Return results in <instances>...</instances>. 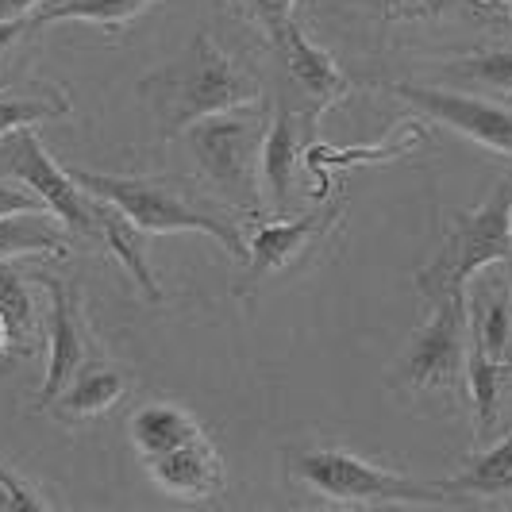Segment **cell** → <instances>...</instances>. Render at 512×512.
Listing matches in <instances>:
<instances>
[{"label":"cell","mask_w":512,"mask_h":512,"mask_svg":"<svg viewBox=\"0 0 512 512\" xmlns=\"http://www.w3.org/2000/svg\"><path fill=\"white\" fill-rule=\"evenodd\" d=\"M282 470L293 486L308 489L324 505H466L455 489L443 482H420L409 474H397L389 466L362 459L347 447L312 443V447H285Z\"/></svg>","instance_id":"obj_1"},{"label":"cell","mask_w":512,"mask_h":512,"mask_svg":"<svg viewBox=\"0 0 512 512\" xmlns=\"http://www.w3.org/2000/svg\"><path fill=\"white\" fill-rule=\"evenodd\" d=\"M143 93L154 97L166 135H181L193 120L262 101L255 74L243 70L208 31H201L189 43V54L178 66H170L166 74L147 77Z\"/></svg>","instance_id":"obj_2"},{"label":"cell","mask_w":512,"mask_h":512,"mask_svg":"<svg viewBox=\"0 0 512 512\" xmlns=\"http://www.w3.org/2000/svg\"><path fill=\"white\" fill-rule=\"evenodd\" d=\"M316 27H332L339 39H370L389 47L397 35L474 27H509L512 12L501 0H308Z\"/></svg>","instance_id":"obj_3"},{"label":"cell","mask_w":512,"mask_h":512,"mask_svg":"<svg viewBox=\"0 0 512 512\" xmlns=\"http://www.w3.org/2000/svg\"><path fill=\"white\" fill-rule=\"evenodd\" d=\"M74 178L89 193L112 201L139 231H147V235H162V231H201V235H212L239 266H247V255H251L247 235L220 212V205L201 201L181 181L116 178V174H97V170H74Z\"/></svg>","instance_id":"obj_4"},{"label":"cell","mask_w":512,"mask_h":512,"mask_svg":"<svg viewBox=\"0 0 512 512\" xmlns=\"http://www.w3.org/2000/svg\"><path fill=\"white\" fill-rule=\"evenodd\" d=\"M266 101L243 104L231 112H216L205 120H193L178 139L205 181L239 212L258 205V162H262V135H266Z\"/></svg>","instance_id":"obj_5"},{"label":"cell","mask_w":512,"mask_h":512,"mask_svg":"<svg viewBox=\"0 0 512 512\" xmlns=\"http://www.w3.org/2000/svg\"><path fill=\"white\" fill-rule=\"evenodd\" d=\"M505 262H512V178L497 181L493 193L474 212L455 216L451 235L443 239V251L412 278V285L424 301H436L466 293V285L482 270Z\"/></svg>","instance_id":"obj_6"},{"label":"cell","mask_w":512,"mask_h":512,"mask_svg":"<svg viewBox=\"0 0 512 512\" xmlns=\"http://www.w3.org/2000/svg\"><path fill=\"white\" fill-rule=\"evenodd\" d=\"M432 316L389 374V385L405 401H451L466 378V351H470V305L466 293L428 301Z\"/></svg>","instance_id":"obj_7"},{"label":"cell","mask_w":512,"mask_h":512,"mask_svg":"<svg viewBox=\"0 0 512 512\" xmlns=\"http://www.w3.org/2000/svg\"><path fill=\"white\" fill-rule=\"evenodd\" d=\"M0 174L24 181L27 189L51 208L54 220H62L81 239H101L97 216H93V193L54 162L43 139L31 128H20L8 139H0Z\"/></svg>","instance_id":"obj_8"},{"label":"cell","mask_w":512,"mask_h":512,"mask_svg":"<svg viewBox=\"0 0 512 512\" xmlns=\"http://www.w3.org/2000/svg\"><path fill=\"white\" fill-rule=\"evenodd\" d=\"M393 97L420 112V120H439L462 139L512 158V108L486 93L451 89V85H420V81H385Z\"/></svg>","instance_id":"obj_9"},{"label":"cell","mask_w":512,"mask_h":512,"mask_svg":"<svg viewBox=\"0 0 512 512\" xmlns=\"http://www.w3.org/2000/svg\"><path fill=\"white\" fill-rule=\"evenodd\" d=\"M343 224V208L324 205L301 212V216H278V220H262L255 228V235L247 239L251 255H247V282L239 285V293L255 289L266 278L282 274L289 262H297L301 255H308V247H316L324 235H332Z\"/></svg>","instance_id":"obj_10"},{"label":"cell","mask_w":512,"mask_h":512,"mask_svg":"<svg viewBox=\"0 0 512 512\" xmlns=\"http://www.w3.org/2000/svg\"><path fill=\"white\" fill-rule=\"evenodd\" d=\"M270 51L282 58L285 77L312 104V116H324L332 104L351 97V77L343 74L335 54L328 47H320L316 39H308V31L297 20H289L282 27V35L270 43Z\"/></svg>","instance_id":"obj_11"},{"label":"cell","mask_w":512,"mask_h":512,"mask_svg":"<svg viewBox=\"0 0 512 512\" xmlns=\"http://www.w3.org/2000/svg\"><path fill=\"white\" fill-rule=\"evenodd\" d=\"M43 289L51 293V355H47V378L39 389L35 409L47 412L54 405V397L70 385L81 362L89 359V335H85V320H81V301L77 289L62 278H39Z\"/></svg>","instance_id":"obj_12"},{"label":"cell","mask_w":512,"mask_h":512,"mask_svg":"<svg viewBox=\"0 0 512 512\" xmlns=\"http://www.w3.org/2000/svg\"><path fill=\"white\" fill-rule=\"evenodd\" d=\"M147 474L162 493L181 497V501H208L224 489V459L205 432H197L193 439L178 443L174 451L151 459Z\"/></svg>","instance_id":"obj_13"},{"label":"cell","mask_w":512,"mask_h":512,"mask_svg":"<svg viewBox=\"0 0 512 512\" xmlns=\"http://www.w3.org/2000/svg\"><path fill=\"white\" fill-rule=\"evenodd\" d=\"M316 139V116L312 112H289V108H274L266 135H262V162L258 174L270 193V201L278 212L289 208V193H293V178H297V162L301 151Z\"/></svg>","instance_id":"obj_14"},{"label":"cell","mask_w":512,"mask_h":512,"mask_svg":"<svg viewBox=\"0 0 512 512\" xmlns=\"http://www.w3.org/2000/svg\"><path fill=\"white\" fill-rule=\"evenodd\" d=\"M428 143V128L424 120H412L397 131L393 139H382V143H366V147H332V143H308L305 147V170L320 178V201L328 197V178L332 170H347V166H382V162H401V158H412L416 147Z\"/></svg>","instance_id":"obj_15"},{"label":"cell","mask_w":512,"mask_h":512,"mask_svg":"<svg viewBox=\"0 0 512 512\" xmlns=\"http://www.w3.org/2000/svg\"><path fill=\"white\" fill-rule=\"evenodd\" d=\"M131 385V374L128 370H120V366H112V362H81V370H77L70 385L54 397V405L47 412H54L62 424H74V420H93V416H101L108 412L124 393H128Z\"/></svg>","instance_id":"obj_16"},{"label":"cell","mask_w":512,"mask_h":512,"mask_svg":"<svg viewBox=\"0 0 512 512\" xmlns=\"http://www.w3.org/2000/svg\"><path fill=\"white\" fill-rule=\"evenodd\" d=\"M93 216H97V228H101V239L108 243V251L120 258V266L135 278L139 293H143L151 305H162L166 293H162L151 262H147V231L135 228L120 208L112 205V201H104V197H97V193H93Z\"/></svg>","instance_id":"obj_17"},{"label":"cell","mask_w":512,"mask_h":512,"mask_svg":"<svg viewBox=\"0 0 512 512\" xmlns=\"http://www.w3.org/2000/svg\"><path fill=\"white\" fill-rule=\"evenodd\" d=\"M154 4H162V0H47L27 24H31V35L54 24H93L120 35L135 20H143Z\"/></svg>","instance_id":"obj_18"},{"label":"cell","mask_w":512,"mask_h":512,"mask_svg":"<svg viewBox=\"0 0 512 512\" xmlns=\"http://www.w3.org/2000/svg\"><path fill=\"white\" fill-rule=\"evenodd\" d=\"M466 389H470V405L478 420V439H489L497 432V420L505 412V397L512 393V362L489 359L482 347L466 351Z\"/></svg>","instance_id":"obj_19"},{"label":"cell","mask_w":512,"mask_h":512,"mask_svg":"<svg viewBox=\"0 0 512 512\" xmlns=\"http://www.w3.org/2000/svg\"><path fill=\"white\" fill-rule=\"evenodd\" d=\"M197 432H205V428L174 401H147L131 412V443H135L143 462L174 451L178 443L193 439Z\"/></svg>","instance_id":"obj_20"},{"label":"cell","mask_w":512,"mask_h":512,"mask_svg":"<svg viewBox=\"0 0 512 512\" xmlns=\"http://www.w3.org/2000/svg\"><path fill=\"white\" fill-rule=\"evenodd\" d=\"M470 324H474V347H482L489 359L512 362V293L505 278H493L474 297L466 293Z\"/></svg>","instance_id":"obj_21"},{"label":"cell","mask_w":512,"mask_h":512,"mask_svg":"<svg viewBox=\"0 0 512 512\" xmlns=\"http://www.w3.org/2000/svg\"><path fill=\"white\" fill-rule=\"evenodd\" d=\"M70 239L66 224L47 220L39 212L20 216H0V262H20V258H66Z\"/></svg>","instance_id":"obj_22"},{"label":"cell","mask_w":512,"mask_h":512,"mask_svg":"<svg viewBox=\"0 0 512 512\" xmlns=\"http://www.w3.org/2000/svg\"><path fill=\"white\" fill-rule=\"evenodd\" d=\"M443 486L455 489L462 501H505V505H512V432L497 439L489 451L474 455L466 462V470Z\"/></svg>","instance_id":"obj_23"},{"label":"cell","mask_w":512,"mask_h":512,"mask_svg":"<svg viewBox=\"0 0 512 512\" xmlns=\"http://www.w3.org/2000/svg\"><path fill=\"white\" fill-rule=\"evenodd\" d=\"M439 77L470 85V93L486 97H512V47H486V51L459 54L439 66Z\"/></svg>","instance_id":"obj_24"},{"label":"cell","mask_w":512,"mask_h":512,"mask_svg":"<svg viewBox=\"0 0 512 512\" xmlns=\"http://www.w3.org/2000/svg\"><path fill=\"white\" fill-rule=\"evenodd\" d=\"M0 320L12 332V343H16L20 355L39 347V308H35V293H31L27 278L12 262H0Z\"/></svg>","instance_id":"obj_25"},{"label":"cell","mask_w":512,"mask_h":512,"mask_svg":"<svg viewBox=\"0 0 512 512\" xmlns=\"http://www.w3.org/2000/svg\"><path fill=\"white\" fill-rule=\"evenodd\" d=\"M70 112H74V101L66 89H43V93H20V97L0 93V139L31 124L70 120Z\"/></svg>","instance_id":"obj_26"},{"label":"cell","mask_w":512,"mask_h":512,"mask_svg":"<svg viewBox=\"0 0 512 512\" xmlns=\"http://www.w3.org/2000/svg\"><path fill=\"white\" fill-rule=\"evenodd\" d=\"M228 8L239 16V20H247V24L258 27V35L266 39V47L282 35V27L293 20V8H297V0H228Z\"/></svg>","instance_id":"obj_27"},{"label":"cell","mask_w":512,"mask_h":512,"mask_svg":"<svg viewBox=\"0 0 512 512\" xmlns=\"http://www.w3.org/2000/svg\"><path fill=\"white\" fill-rule=\"evenodd\" d=\"M27 39H35L27 20H4V24H0V89L16 77V70H20L16 58L24 54Z\"/></svg>","instance_id":"obj_28"},{"label":"cell","mask_w":512,"mask_h":512,"mask_svg":"<svg viewBox=\"0 0 512 512\" xmlns=\"http://www.w3.org/2000/svg\"><path fill=\"white\" fill-rule=\"evenodd\" d=\"M0 509H47V497L0 462Z\"/></svg>","instance_id":"obj_29"},{"label":"cell","mask_w":512,"mask_h":512,"mask_svg":"<svg viewBox=\"0 0 512 512\" xmlns=\"http://www.w3.org/2000/svg\"><path fill=\"white\" fill-rule=\"evenodd\" d=\"M39 208H47L31 189H27L24 181L16 178H0V216H20V212H39Z\"/></svg>","instance_id":"obj_30"},{"label":"cell","mask_w":512,"mask_h":512,"mask_svg":"<svg viewBox=\"0 0 512 512\" xmlns=\"http://www.w3.org/2000/svg\"><path fill=\"white\" fill-rule=\"evenodd\" d=\"M43 4H47V0H0V24H4V20H27V16H35Z\"/></svg>","instance_id":"obj_31"},{"label":"cell","mask_w":512,"mask_h":512,"mask_svg":"<svg viewBox=\"0 0 512 512\" xmlns=\"http://www.w3.org/2000/svg\"><path fill=\"white\" fill-rule=\"evenodd\" d=\"M12 355H16V343H12V332L0 320V359H12Z\"/></svg>","instance_id":"obj_32"},{"label":"cell","mask_w":512,"mask_h":512,"mask_svg":"<svg viewBox=\"0 0 512 512\" xmlns=\"http://www.w3.org/2000/svg\"><path fill=\"white\" fill-rule=\"evenodd\" d=\"M501 4H505V8H509V12H512V0H501Z\"/></svg>","instance_id":"obj_33"}]
</instances>
